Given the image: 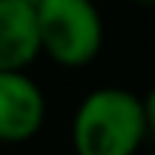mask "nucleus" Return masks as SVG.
<instances>
[{"label": "nucleus", "instance_id": "nucleus-1", "mask_svg": "<svg viewBox=\"0 0 155 155\" xmlns=\"http://www.w3.org/2000/svg\"><path fill=\"white\" fill-rule=\"evenodd\" d=\"M147 135L144 104L124 86H98L86 92L69 127L75 155H135Z\"/></svg>", "mask_w": 155, "mask_h": 155}, {"label": "nucleus", "instance_id": "nucleus-2", "mask_svg": "<svg viewBox=\"0 0 155 155\" xmlns=\"http://www.w3.org/2000/svg\"><path fill=\"white\" fill-rule=\"evenodd\" d=\"M35 17L40 55L58 66H89L104 49V17L95 0H40Z\"/></svg>", "mask_w": 155, "mask_h": 155}, {"label": "nucleus", "instance_id": "nucleus-3", "mask_svg": "<svg viewBox=\"0 0 155 155\" xmlns=\"http://www.w3.org/2000/svg\"><path fill=\"white\" fill-rule=\"evenodd\" d=\"M46 124V95L26 72H0V144H26Z\"/></svg>", "mask_w": 155, "mask_h": 155}, {"label": "nucleus", "instance_id": "nucleus-4", "mask_svg": "<svg viewBox=\"0 0 155 155\" xmlns=\"http://www.w3.org/2000/svg\"><path fill=\"white\" fill-rule=\"evenodd\" d=\"M40 58L38 17L26 0H0V72H26Z\"/></svg>", "mask_w": 155, "mask_h": 155}, {"label": "nucleus", "instance_id": "nucleus-5", "mask_svg": "<svg viewBox=\"0 0 155 155\" xmlns=\"http://www.w3.org/2000/svg\"><path fill=\"white\" fill-rule=\"evenodd\" d=\"M141 104H144V118H147V129L155 135V86L150 92L141 98Z\"/></svg>", "mask_w": 155, "mask_h": 155}, {"label": "nucleus", "instance_id": "nucleus-6", "mask_svg": "<svg viewBox=\"0 0 155 155\" xmlns=\"http://www.w3.org/2000/svg\"><path fill=\"white\" fill-rule=\"evenodd\" d=\"M135 3H141V6H155V0H135Z\"/></svg>", "mask_w": 155, "mask_h": 155}, {"label": "nucleus", "instance_id": "nucleus-7", "mask_svg": "<svg viewBox=\"0 0 155 155\" xmlns=\"http://www.w3.org/2000/svg\"><path fill=\"white\" fill-rule=\"evenodd\" d=\"M26 3H29V6H38V3H40V0H26Z\"/></svg>", "mask_w": 155, "mask_h": 155}]
</instances>
